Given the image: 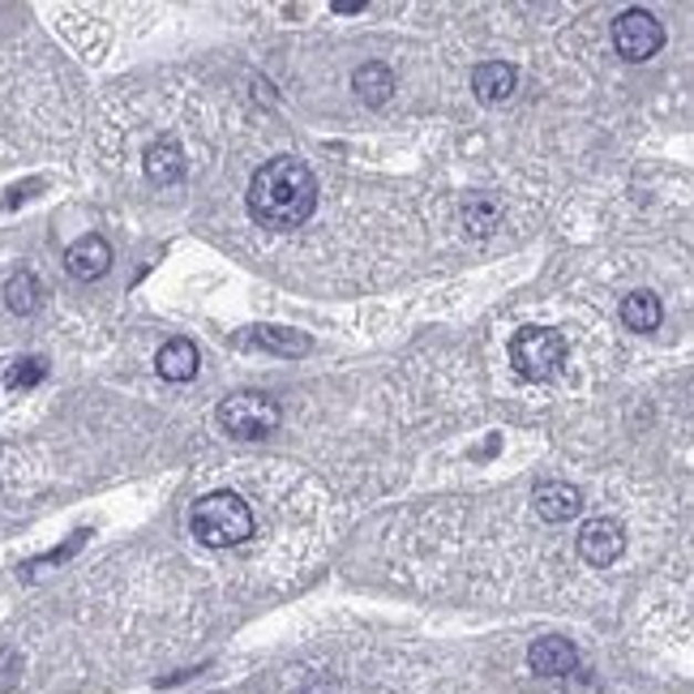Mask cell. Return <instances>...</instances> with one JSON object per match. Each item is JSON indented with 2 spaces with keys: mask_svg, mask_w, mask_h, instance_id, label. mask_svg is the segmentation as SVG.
I'll list each match as a JSON object with an SVG mask.
<instances>
[{
  "mask_svg": "<svg viewBox=\"0 0 694 694\" xmlns=\"http://www.w3.org/2000/svg\"><path fill=\"white\" fill-rule=\"evenodd\" d=\"M146 176L155 185H176L185 176V151L172 142V137H159L151 151H146Z\"/></svg>",
  "mask_w": 694,
  "mask_h": 694,
  "instance_id": "cell-12",
  "label": "cell"
},
{
  "mask_svg": "<svg viewBox=\"0 0 694 694\" xmlns=\"http://www.w3.org/2000/svg\"><path fill=\"white\" fill-rule=\"evenodd\" d=\"M528 664H531V673H540V677H566V673H574L579 652H574L570 639L549 634V639H536V643H531Z\"/></svg>",
  "mask_w": 694,
  "mask_h": 694,
  "instance_id": "cell-8",
  "label": "cell"
},
{
  "mask_svg": "<svg viewBox=\"0 0 694 694\" xmlns=\"http://www.w3.org/2000/svg\"><path fill=\"white\" fill-rule=\"evenodd\" d=\"M583 510V494L574 489V485H566V480H545L540 489H536V515L545 519V524H566V519H574Z\"/></svg>",
  "mask_w": 694,
  "mask_h": 694,
  "instance_id": "cell-9",
  "label": "cell"
},
{
  "mask_svg": "<svg viewBox=\"0 0 694 694\" xmlns=\"http://www.w3.org/2000/svg\"><path fill=\"white\" fill-rule=\"evenodd\" d=\"M279 403L262 391H240V395L224 398V407H219V421H224V429L231 437H240V442H253V437H266V433L279 429Z\"/></svg>",
  "mask_w": 694,
  "mask_h": 694,
  "instance_id": "cell-4",
  "label": "cell"
},
{
  "mask_svg": "<svg viewBox=\"0 0 694 694\" xmlns=\"http://www.w3.org/2000/svg\"><path fill=\"white\" fill-rule=\"evenodd\" d=\"M189 528H194L201 545L228 549V545H240V540L253 536V510L236 494H206L201 501H194Z\"/></svg>",
  "mask_w": 694,
  "mask_h": 694,
  "instance_id": "cell-2",
  "label": "cell"
},
{
  "mask_svg": "<svg viewBox=\"0 0 694 694\" xmlns=\"http://www.w3.org/2000/svg\"><path fill=\"white\" fill-rule=\"evenodd\" d=\"M664 318V304L656 292H630L626 300H622V322H626L630 331H656Z\"/></svg>",
  "mask_w": 694,
  "mask_h": 694,
  "instance_id": "cell-14",
  "label": "cell"
},
{
  "mask_svg": "<svg viewBox=\"0 0 694 694\" xmlns=\"http://www.w3.org/2000/svg\"><path fill=\"white\" fill-rule=\"evenodd\" d=\"M339 13H364V4H352V0H343V4H334Z\"/></svg>",
  "mask_w": 694,
  "mask_h": 694,
  "instance_id": "cell-19",
  "label": "cell"
},
{
  "mask_svg": "<svg viewBox=\"0 0 694 694\" xmlns=\"http://www.w3.org/2000/svg\"><path fill=\"white\" fill-rule=\"evenodd\" d=\"M253 343L266 348V352H279V356H300V352H309V334L288 331V327H258V331H253Z\"/></svg>",
  "mask_w": 694,
  "mask_h": 694,
  "instance_id": "cell-16",
  "label": "cell"
},
{
  "mask_svg": "<svg viewBox=\"0 0 694 694\" xmlns=\"http://www.w3.org/2000/svg\"><path fill=\"white\" fill-rule=\"evenodd\" d=\"M463 224L476 231V236H485V231H494L497 224V206L494 201H485V198H476L467 210H463Z\"/></svg>",
  "mask_w": 694,
  "mask_h": 694,
  "instance_id": "cell-18",
  "label": "cell"
},
{
  "mask_svg": "<svg viewBox=\"0 0 694 694\" xmlns=\"http://www.w3.org/2000/svg\"><path fill=\"white\" fill-rule=\"evenodd\" d=\"M65 266L73 279H82V283H95V279H103L107 270H112V245L103 240V236H77L73 245H69L65 253Z\"/></svg>",
  "mask_w": 694,
  "mask_h": 694,
  "instance_id": "cell-7",
  "label": "cell"
},
{
  "mask_svg": "<svg viewBox=\"0 0 694 694\" xmlns=\"http://www.w3.org/2000/svg\"><path fill=\"white\" fill-rule=\"evenodd\" d=\"M613 48L626 56V61H648L664 48V27L648 13V9H626L618 22H613Z\"/></svg>",
  "mask_w": 694,
  "mask_h": 694,
  "instance_id": "cell-5",
  "label": "cell"
},
{
  "mask_svg": "<svg viewBox=\"0 0 694 694\" xmlns=\"http://www.w3.org/2000/svg\"><path fill=\"white\" fill-rule=\"evenodd\" d=\"M155 369L167 382H194L198 377V348H194V339H167L159 348Z\"/></svg>",
  "mask_w": 694,
  "mask_h": 694,
  "instance_id": "cell-11",
  "label": "cell"
},
{
  "mask_svg": "<svg viewBox=\"0 0 694 694\" xmlns=\"http://www.w3.org/2000/svg\"><path fill=\"white\" fill-rule=\"evenodd\" d=\"M318 206V180L300 159H270L249 180V215L262 228H300Z\"/></svg>",
  "mask_w": 694,
  "mask_h": 694,
  "instance_id": "cell-1",
  "label": "cell"
},
{
  "mask_svg": "<svg viewBox=\"0 0 694 694\" xmlns=\"http://www.w3.org/2000/svg\"><path fill=\"white\" fill-rule=\"evenodd\" d=\"M510 364L528 382H549L553 373H562L566 339L558 331H549V327H524L510 339Z\"/></svg>",
  "mask_w": 694,
  "mask_h": 694,
  "instance_id": "cell-3",
  "label": "cell"
},
{
  "mask_svg": "<svg viewBox=\"0 0 694 694\" xmlns=\"http://www.w3.org/2000/svg\"><path fill=\"white\" fill-rule=\"evenodd\" d=\"M622 549H626V531L618 519H588L583 528H579V558L588 566H613L622 558Z\"/></svg>",
  "mask_w": 694,
  "mask_h": 694,
  "instance_id": "cell-6",
  "label": "cell"
},
{
  "mask_svg": "<svg viewBox=\"0 0 694 694\" xmlns=\"http://www.w3.org/2000/svg\"><path fill=\"white\" fill-rule=\"evenodd\" d=\"M515 82H519V73H515V65H506V61H485V65H476V73H472V91H476L480 103L510 100L515 95Z\"/></svg>",
  "mask_w": 694,
  "mask_h": 694,
  "instance_id": "cell-10",
  "label": "cell"
},
{
  "mask_svg": "<svg viewBox=\"0 0 694 694\" xmlns=\"http://www.w3.org/2000/svg\"><path fill=\"white\" fill-rule=\"evenodd\" d=\"M48 377V364L39 361V356H22V361L9 364V373H4V386L9 391H31Z\"/></svg>",
  "mask_w": 694,
  "mask_h": 694,
  "instance_id": "cell-17",
  "label": "cell"
},
{
  "mask_svg": "<svg viewBox=\"0 0 694 694\" xmlns=\"http://www.w3.org/2000/svg\"><path fill=\"white\" fill-rule=\"evenodd\" d=\"M39 300H43V288H39V279H34L31 270L9 275V283H4V304H9L13 313L31 318L34 309H39Z\"/></svg>",
  "mask_w": 694,
  "mask_h": 694,
  "instance_id": "cell-15",
  "label": "cell"
},
{
  "mask_svg": "<svg viewBox=\"0 0 694 694\" xmlns=\"http://www.w3.org/2000/svg\"><path fill=\"white\" fill-rule=\"evenodd\" d=\"M352 86H356V95L364 103H373V107H382V103L395 95V73L382 65V61H369L352 73Z\"/></svg>",
  "mask_w": 694,
  "mask_h": 694,
  "instance_id": "cell-13",
  "label": "cell"
}]
</instances>
